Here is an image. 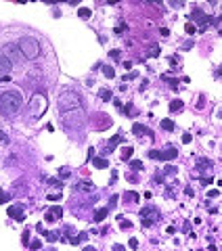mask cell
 <instances>
[{"mask_svg":"<svg viewBox=\"0 0 222 251\" xmlns=\"http://www.w3.org/2000/svg\"><path fill=\"white\" fill-rule=\"evenodd\" d=\"M61 117L63 124L69 132H82L84 130V121H86V115H84V107L82 105H73V107H67V109H61Z\"/></svg>","mask_w":222,"mask_h":251,"instance_id":"6da1fadb","label":"cell"},{"mask_svg":"<svg viewBox=\"0 0 222 251\" xmlns=\"http://www.w3.org/2000/svg\"><path fill=\"white\" fill-rule=\"evenodd\" d=\"M21 94L17 90H8V92H2L0 94V113L4 117H11L21 109Z\"/></svg>","mask_w":222,"mask_h":251,"instance_id":"7a4b0ae2","label":"cell"},{"mask_svg":"<svg viewBox=\"0 0 222 251\" xmlns=\"http://www.w3.org/2000/svg\"><path fill=\"white\" fill-rule=\"evenodd\" d=\"M19 48H21V55L25 59H38L40 57V42L32 38V36H23L19 40Z\"/></svg>","mask_w":222,"mask_h":251,"instance_id":"3957f363","label":"cell"},{"mask_svg":"<svg viewBox=\"0 0 222 251\" xmlns=\"http://www.w3.org/2000/svg\"><path fill=\"white\" fill-rule=\"evenodd\" d=\"M140 220H143V226H145V228L153 226V224L159 220V211H157V207H153V205L143 207V209H140Z\"/></svg>","mask_w":222,"mask_h":251,"instance_id":"277c9868","label":"cell"},{"mask_svg":"<svg viewBox=\"0 0 222 251\" xmlns=\"http://www.w3.org/2000/svg\"><path fill=\"white\" fill-rule=\"evenodd\" d=\"M29 109H32V115H34V117H40L42 113L46 111V96L36 94V96L29 101Z\"/></svg>","mask_w":222,"mask_h":251,"instance_id":"5b68a950","label":"cell"},{"mask_svg":"<svg viewBox=\"0 0 222 251\" xmlns=\"http://www.w3.org/2000/svg\"><path fill=\"white\" fill-rule=\"evenodd\" d=\"M191 19L199 23V32H203V29L208 27V23H209V17H208V15H203V11H201V8H197V7L193 8V13H191Z\"/></svg>","mask_w":222,"mask_h":251,"instance_id":"8992f818","label":"cell"},{"mask_svg":"<svg viewBox=\"0 0 222 251\" xmlns=\"http://www.w3.org/2000/svg\"><path fill=\"white\" fill-rule=\"evenodd\" d=\"M4 55L11 59V63H17L21 57H23V55H21L19 44H17V46H15V44H7V46H4Z\"/></svg>","mask_w":222,"mask_h":251,"instance_id":"52a82bcc","label":"cell"},{"mask_svg":"<svg viewBox=\"0 0 222 251\" xmlns=\"http://www.w3.org/2000/svg\"><path fill=\"white\" fill-rule=\"evenodd\" d=\"M11 69H13V63H11V59L2 52V55H0V76H8Z\"/></svg>","mask_w":222,"mask_h":251,"instance_id":"ba28073f","label":"cell"},{"mask_svg":"<svg viewBox=\"0 0 222 251\" xmlns=\"http://www.w3.org/2000/svg\"><path fill=\"white\" fill-rule=\"evenodd\" d=\"M8 218H13V220H17V222H23V220H25L23 207H21V205H11V207H8Z\"/></svg>","mask_w":222,"mask_h":251,"instance_id":"9c48e42d","label":"cell"},{"mask_svg":"<svg viewBox=\"0 0 222 251\" xmlns=\"http://www.w3.org/2000/svg\"><path fill=\"white\" fill-rule=\"evenodd\" d=\"M59 218H63V209L61 207H50L48 211H46L44 220H46V222H55V220H59Z\"/></svg>","mask_w":222,"mask_h":251,"instance_id":"30bf717a","label":"cell"},{"mask_svg":"<svg viewBox=\"0 0 222 251\" xmlns=\"http://www.w3.org/2000/svg\"><path fill=\"white\" fill-rule=\"evenodd\" d=\"M176 157H178V149H176V146H168L166 151H161L159 159L161 161H172V159H176Z\"/></svg>","mask_w":222,"mask_h":251,"instance_id":"8fae6325","label":"cell"},{"mask_svg":"<svg viewBox=\"0 0 222 251\" xmlns=\"http://www.w3.org/2000/svg\"><path fill=\"white\" fill-rule=\"evenodd\" d=\"M195 165L199 167V170H212V167H214V161H212V159H203V157H197V159H195Z\"/></svg>","mask_w":222,"mask_h":251,"instance_id":"7c38bea8","label":"cell"},{"mask_svg":"<svg viewBox=\"0 0 222 251\" xmlns=\"http://www.w3.org/2000/svg\"><path fill=\"white\" fill-rule=\"evenodd\" d=\"M132 134H134V136H145V134H151V130L143 124H134L132 126Z\"/></svg>","mask_w":222,"mask_h":251,"instance_id":"4fadbf2b","label":"cell"},{"mask_svg":"<svg viewBox=\"0 0 222 251\" xmlns=\"http://www.w3.org/2000/svg\"><path fill=\"white\" fill-rule=\"evenodd\" d=\"M107 214H109V207H101V209H97V214H94V222H103L105 218H107Z\"/></svg>","mask_w":222,"mask_h":251,"instance_id":"5bb4252c","label":"cell"},{"mask_svg":"<svg viewBox=\"0 0 222 251\" xmlns=\"http://www.w3.org/2000/svg\"><path fill=\"white\" fill-rule=\"evenodd\" d=\"M92 165L98 167V170H105V167H109V163H107V159H103V157H94V159H92Z\"/></svg>","mask_w":222,"mask_h":251,"instance_id":"9a60e30c","label":"cell"},{"mask_svg":"<svg viewBox=\"0 0 222 251\" xmlns=\"http://www.w3.org/2000/svg\"><path fill=\"white\" fill-rule=\"evenodd\" d=\"M132 153H134V149H132L130 145H128V146H124V149H122V159H124V161H128V159L132 157Z\"/></svg>","mask_w":222,"mask_h":251,"instance_id":"2e32d148","label":"cell"},{"mask_svg":"<svg viewBox=\"0 0 222 251\" xmlns=\"http://www.w3.org/2000/svg\"><path fill=\"white\" fill-rule=\"evenodd\" d=\"M90 15H92L90 8H78V17L80 19H90Z\"/></svg>","mask_w":222,"mask_h":251,"instance_id":"e0dca14e","label":"cell"},{"mask_svg":"<svg viewBox=\"0 0 222 251\" xmlns=\"http://www.w3.org/2000/svg\"><path fill=\"white\" fill-rule=\"evenodd\" d=\"M182 107H184V105H182V101H178V98H176V101H172V103H170V111H180Z\"/></svg>","mask_w":222,"mask_h":251,"instance_id":"ac0fdd59","label":"cell"},{"mask_svg":"<svg viewBox=\"0 0 222 251\" xmlns=\"http://www.w3.org/2000/svg\"><path fill=\"white\" fill-rule=\"evenodd\" d=\"M161 128L168 130V132H172V130H174V121H172V119H161Z\"/></svg>","mask_w":222,"mask_h":251,"instance_id":"d6986e66","label":"cell"},{"mask_svg":"<svg viewBox=\"0 0 222 251\" xmlns=\"http://www.w3.org/2000/svg\"><path fill=\"white\" fill-rule=\"evenodd\" d=\"M147 55L149 57H159V46H157V44H151L149 50H147Z\"/></svg>","mask_w":222,"mask_h":251,"instance_id":"ffe728a7","label":"cell"},{"mask_svg":"<svg viewBox=\"0 0 222 251\" xmlns=\"http://www.w3.org/2000/svg\"><path fill=\"white\" fill-rule=\"evenodd\" d=\"M98 96L103 98V101H111V90H107V88H101V90H98Z\"/></svg>","mask_w":222,"mask_h":251,"instance_id":"44dd1931","label":"cell"},{"mask_svg":"<svg viewBox=\"0 0 222 251\" xmlns=\"http://www.w3.org/2000/svg\"><path fill=\"white\" fill-rule=\"evenodd\" d=\"M122 138H124L122 134H115V136H113V138L109 140V149H111V151H113V146L118 145V142H122Z\"/></svg>","mask_w":222,"mask_h":251,"instance_id":"7402d4cb","label":"cell"},{"mask_svg":"<svg viewBox=\"0 0 222 251\" xmlns=\"http://www.w3.org/2000/svg\"><path fill=\"white\" fill-rule=\"evenodd\" d=\"M126 199H132V201H139V199H140V195H139V193H134V190H126Z\"/></svg>","mask_w":222,"mask_h":251,"instance_id":"603a6c76","label":"cell"},{"mask_svg":"<svg viewBox=\"0 0 222 251\" xmlns=\"http://www.w3.org/2000/svg\"><path fill=\"white\" fill-rule=\"evenodd\" d=\"M126 27H128V25H126V23H124V21H122V23H119V25H118V27H115V29H113V34H115V36H122V32H126Z\"/></svg>","mask_w":222,"mask_h":251,"instance_id":"cb8c5ba5","label":"cell"},{"mask_svg":"<svg viewBox=\"0 0 222 251\" xmlns=\"http://www.w3.org/2000/svg\"><path fill=\"white\" fill-rule=\"evenodd\" d=\"M103 73H105V77H115V71H113V67H103Z\"/></svg>","mask_w":222,"mask_h":251,"instance_id":"d4e9b609","label":"cell"},{"mask_svg":"<svg viewBox=\"0 0 222 251\" xmlns=\"http://www.w3.org/2000/svg\"><path fill=\"white\" fill-rule=\"evenodd\" d=\"M130 167H132V170H136V172H139V170H143V161H139V159L130 161Z\"/></svg>","mask_w":222,"mask_h":251,"instance_id":"484cf974","label":"cell"},{"mask_svg":"<svg viewBox=\"0 0 222 251\" xmlns=\"http://www.w3.org/2000/svg\"><path fill=\"white\" fill-rule=\"evenodd\" d=\"M7 201H11V195H7V193L0 188V205H2V203H7Z\"/></svg>","mask_w":222,"mask_h":251,"instance_id":"4316f807","label":"cell"},{"mask_svg":"<svg viewBox=\"0 0 222 251\" xmlns=\"http://www.w3.org/2000/svg\"><path fill=\"white\" fill-rule=\"evenodd\" d=\"M184 32H187L189 36H195V25L193 23H187V25H184Z\"/></svg>","mask_w":222,"mask_h":251,"instance_id":"83f0119b","label":"cell"},{"mask_svg":"<svg viewBox=\"0 0 222 251\" xmlns=\"http://www.w3.org/2000/svg\"><path fill=\"white\" fill-rule=\"evenodd\" d=\"M130 226H132V224L128 222V220H119V228H122V230H126V228H130Z\"/></svg>","mask_w":222,"mask_h":251,"instance_id":"f1b7e54d","label":"cell"},{"mask_svg":"<svg viewBox=\"0 0 222 251\" xmlns=\"http://www.w3.org/2000/svg\"><path fill=\"white\" fill-rule=\"evenodd\" d=\"M149 157H151V159H159L161 153H159V151H149Z\"/></svg>","mask_w":222,"mask_h":251,"instance_id":"f546056e","label":"cell"},{"mask_svg":"<svg viewBox=\"0 0 222 251\" xmlns=\"http://www.w3.org/2000/svg\"><path fill=\"white\" fill-rule=\"evenodd\" d=\"M29 247H32V249H40V247H42V241H32Z\"/></svg>","mask_w":222,"mask_h":251,"instance_id":"4dcf8cb0","label":"cell"},{"mask_svg":"<svg viewBox=\"0 0 222 251\" xmlns=\"http://www.w3.org/2000/svg\"><path fill=\"white\" fill-rule=\"evenodd\" d=\"M115 205H118V195H113V197H111V203H109V207L113 209Z\"/></svg>","mask_w":222,"mask_h":251,"instance_id":"1f68e13d","label":"cell"},{"mask_svg":"<svg viewBox=\"0 0 222 251\" xmlns=\"http://www.w3.org/2000/svg\"><path fill=\"white\" fill-rule=\"evenodd\" d=\"M191 140H193V136H191V134H184V136H182V142H184V145H189Z\"/></svg>","mask_w":222,"mask_h":251,"instance_id":"d6a6232c","label":"cell"},{"mask_svg":"<svg viewBox=\"0 0 222 251\" xmlns=\"http://www.w3.org/2000/svg\"><path fill=\"white\" fill-rule=\"evenodd\" d=\"M109 57L111 59H119V50H109Z\"/></svg>","mask_w":222,"mask_h":251,"instance_id":"836d02e7","label":"cell"},{"mask_svg":"<svg viewBox=\"0 0 222 251\" xmlns=\"http://www.w3.org/2000/svg\"><path fill=\"white\" fill-rule=\"evenodd\" d=\"M46 234H48L46 239H48L50 243H53V241H57V232H46Z\"/></svg>","mask_w":222,"mask_h":251,"instance_id":"e575fe53","label":"cell"},{"mask_svg":"<svg viewBox=\"0 0 222 251\" xmlns=\"http://www.w3.org/2000/svg\"><path fill=\"white\" fill-rule=\"evenodd\" d=\"M182 4H184V0H172V7H178V8H180Z\"/></svg>","mask_w":222,"mask_h":251,"instance_id":"d590c367","label":"cell"},{"mask_svg":"<svg viewBox=\"0 0 222 251\" xmlns=\"http://www.w3.org/2000/svg\"><path fill=\"white\" fill-rule=\"evenodd\" d=\"M139 77V73L136 71H130V76H126V80H136Z\"/></svg>","mask_w":222,"mask_h":251,"instance_id":"8d00e7d4","label":"cell"},{"mask_svg":"<svg viewBox=\"0 0 222 251\" xmlns=\"http://www.w3.org/2000/svg\"><path fill=\"white\" fill-rule=\"evenodd\" d=\"M130 247H132V249H136V247H139V241H136V239H130Z\"/></svg>","mask_w":222,"mask_h":251,"instance_id":"74e56055","label":"cell"},{"mask_svg":"<svg viewBox=\"0 0 222 251\" xmlns=\"http://www.w3.org/2000/svg\"><path fill=\"white\" fill-rule=\"evenodd\" d=\"M84 190H92V188H94V186H92V184H90V182H84Z\"/></svg>","mask_w":222,"mask_h":251,"instance_id":"f35d334b","label":"cell"},{"mask_svg":"<svg viewBox=\"0 0 222 251\" xmlns=\"http://www.w3.org/2000/svg\"><path fill=\"white\" fill-rule=\"evenodd\" d=\"M184 195H187V197H193V188L187 186V188H184Z\"/></svg>","mask_w":222,"mask_h":251,"instance_id":"ab89813d","label":"cell"},{"mask_svg":"<svg viewBox=\"0 0 222 251\" xmlns=\"http://www.w3.org/2000/svg\"><path fill=\"white\" fill-rule=\"evenodd\" d=\"M124 111H126V113H136V111H134V107H132V105H126V109H124Z\"/></svg>","mask_w":222,"mask_h":251,"instance_id":"60d3db41","label":"cell"},{"mask_svg":"<svg viewBox=\"0 0 222 251\" xmlns=\"http://www.w3.org/2000/svg\"><path fill=\"white\" fill-rule=\"evenodd\" d=\"M201 184H203V186H208V184H212V178H201Z\"/></svg>","mask_w":222,"mask_h":251,"instance_id":"b9f144b4","label":"cell"},{"mask_svg":"<svg viewBox=\"0 0 222 251\" xmlns=\"http://www.w3.org/2000/svg\"><path fill=\"white\" fill-rule=\"evenodd\" d=\"M61 199V195H48V201H59Z\"/></svg>","mask_w":222,"mask_h":251,"instance_id":"7bdbcfd3","label":"cell"},{"mask_svg":"<svg viewBox=\"0 0 222 251\" xmlns=\"http://www.w3.org/2000/svg\"><path fill=\"white\" fill-rule=\"evenodd\" d=\"M7 134H4V132H2V130H0V142H7Z\"/></svg>","mask_w":222,"mask_h":251,"instance_id":"ee69618b","label":"cell"},{"mask_svg":"<svg viewBox=\"0 0 222 251\" xmlns=\"http://www.w3.org/2000/svg\"><path fill=\"white\" fill-rule=\"evenodd\" d=\"M11 80V76H0V84H4V82H8Z\"/></svg>","mask_w":222,"mask_h":251,"instance_id":"f6af8a7d","label":"cell"},{"mask_svg":"<svg viewBox=\"0 0 222 251\" xmlns=\"http://www.w3.org/2000/svg\"><path fill=\"white\" fill-rule=\"evenodd\" d=\"M61 178H69V170H63V172H61Z\"/></svg>","mask_w":222,"mask_h":251,"instance_id":"bcb514c9","label":"cell"},{"mask_svg":"<svg viewBox=\"0 0 222 251\" xmlns=\"http://www.w3.org/2000/svg\"><path fill=\"white\" fill-rule=\"evenodd\" d=\"M161 36H170V29H168V27H161Z\"/></svg>","mask_w":222,"mask_h":251,"instance_id":"7dc6e473","label":"cell"},{"mask_svg":"<svg viewBox=\"0 0 222 251\" xmlns=\"http://www.w3.org/2000/svg\"><path fill=\"white\" fill-rule=\"evenodd\" d=\"M46 4H57V2H61V0H44Z\"/></svg>","mask_w":222,"mask_h":251,"instance_id":"c3c4849f","label":"cell"},{"mask_svg":"<svg viewBox=\"0 0 222 251\" xmlns=\"http://www.w3.org/2000/svg\"><path fill=\"white\" fill-rule=\"evenodd\" d=\"M119 0H107V4H118Z\"/></svg>","mask_w":222,"mask_h":251,"instance_id":"681fc988","label":"cell"},{"mask_svg":"<svg viewBox=\"0 0 222 251\" xmlns=\"http://www.w3.org/2000/svg\"><path fill=\"white\" fill-rule=\"evenodd\" d=\"M15 2H19V4H25V2H28V0H15Z\"/></svg>","mask_w":222,"mask_h":251,"instance_id":"f907efd6","label":"cell"},{"mask_svg":"<svg viewBox=\"0 0 222 251\" xmlns=\"http://www.w3.org/2000/svg\"><path fill=\"white\" fill-rule=\"evenodd\" d=\"M218 77H222V67H220V69H218Z\"/></svg>","mask_w":222,"mask_h":251,"instance_id":"816d5d0a","label":"cell"},{"mask_svg":"<svg viewBox=\"0 0 222 251\" xmlns=\"http://www.w3.org/2000/svg\"><path fill=\"white\" fill-rule=\"evenodd\" d=\"M69 2H71V4H78V2H80V0H69Z\"/></svg>","mask_w":222,"mask_h":251,"instance_id":"f5cc1de1","label":"cell"}]
</instances>
